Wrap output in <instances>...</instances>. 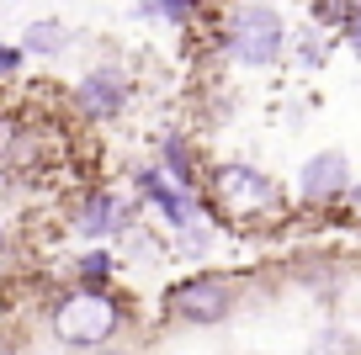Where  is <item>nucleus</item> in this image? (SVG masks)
Masks as SVG:
<instances>
[{
  "mask_svg": "<svg viewBox=\"0 0 361 355\" xmlns=\"http://www.w3.org/2000/svg\"><path fill=\"white\" fill-rule=\"evenodd\" d=\"M287 48V22L276 6H266V0H245V6H234L224 22V54L234 58V64L245 69H271L276 58H282Z\"/></svg>",
  "mask_w": 361,
  "mask_h": 355,
  "instance_id": "1",
  "label": "nucleus"
},
{
  "mask_svg": "<svg viewBox=\"0 0 361 355\" xmlns=\"http://www.w3.org/2000/svg\"><path fill=\"white\" fill-rule=\"evenodd\" d=\"M117 329H123V313L102 292H69L64 302H54V334L69 350H102Z\"/></svg>",
  "mask_w": 361,
  "mask_h": 355,
  "instance_id": "2",
  "label": "nucleus"
},
{
  "mask_svg": "<svg viewBox=\"0 0 361 355\" xmlns=\"http://www.w3.org/2000/svg\"><path fill=\"white\" fill-rule=\"evenodd\" d=\"M234 297H239L234 281L202 270V276H186L165 292V313H176L180 323H224L234 313Z\"/></svg>",
  "mask_w": 361,
  "mask_h": 355,
  "instance_id": "3",
  "label": "nucleus"
},
{
  "mask_svg": "<svg viewBox=\"0 0 361 355\" xmlns=\"http://www.w3.org/2000/svg\"><path fill=\"white\" fill-rule=\"evenodd\" d=\"M213 197L224 201L228 212L250 218V212H266V207H276V201H282V191L271 186V175H266V170L228 159V165H218V170H213Z\"/></svg>",
  "mask_w": 361,
  "mask_h": 355,
  "instance_id": "4",
  "label": "nucleus"
},
{
  "mask_svg": "<svg viewBox=\"0 0 361 355\" xmlns=\"http://www.w3.org/2000/svg\"><path fill=\"white\" fill-rule=\"evenodd\" d=\"M75 101H80V111H85L90 123H112L128 106V75L117 64H96L90 75H80Z\"/></svg>",
  "mask_w": 361,
  "mask_h": 355,
  "instance_id": "5",
  "label": "nucleus"
},
{
  "mask_svg": "<svg viewBox=\"0 0 361 355\" xmlns=\"http://www.w3.org/2000/svg\"><path fill=\"white\" fill-rule=\"evenodd\" d=\"M298 191H303V201H340V197H350V159L340 154V149L308 154L303 170H298Z\"/></svg>",
  "mask_w": 361,
  "mask_h": 355,
  "instance_id": "6",
  "label": "nucleus"
},
{
  "mask_svg": "<svg viewBox=\"0 0 361 355\" xmlns=\"http://www.w3.org/2000/svg\"><path fill=\"white\" fill-rule=\"evenodd\" d=\"M128 218H133V207H128L117 191H90V197L80 201V212H75V228L85 233V239H106V233H123Z\"/></svg>",
  "mask_w": 361,
  "mask_h": 355,
  "instance_id": "7",
  "label": "nucleus"
},
{
  "mask_svg": "<svg viewBox=\"0 0 361 355\" xmlns=\"http://www.w3.org/2000/svg\"><path fill=\"white\" fill-rule=\"evenodd\" d=\"M138 191L165 212L170 228H186V223H192V201H186V191H180L165 170H138Z\"/></svg>",
  "mask_w": 361,
  "mask_h": 355,
  "instance_id": "8",
  "label": "nucleus"
},
{
  "mask_svg": "<svg viewBox=\"0 0 361 355\" xmlns=\"http://www.w3.org/2000/svg\"><path fill=\"white\" fill-rule=\"evenodd\" d=\"M69 43H75V32H69L64 22H54V16H37V22L22 32V48H27V58H59Z\"/></svg>",
  "mask_w": 361,
  "mask_h": 355,
  "instance_id": "9",
  "label": "nucleus"
},
{
  "mask_svg": "<svg viewBox=\"0 0 361 355\" xmlns=\"http://www.w3.org/2000/svg\"><path fill=\"white\" fill-rule=\"evenodd\" d=\"M159 159H165V170H170V180H176V186L180 191H197L192 186V159H186V144H180V138L176 133H165V138H159Z\"/></svg>",
  "mask_w": 361,
  "mask_h": 355,
  "instance_id": "10",
  "label": "nucleus"
},
{
  "mask_svg": "<svg viewBox=\"0 0 361 355\" xmlns=\"http://www.w3.org/2000/svg\"><path fill=\"white\" fill-rule=\"evenodd\" d=\"M202 0H138V16H154V22H192Z\"/></svg>",
  "mask_w": 361,
  "mask_h": 355,
  "instance_id": "11",
  "label": "nucleus"
},
{
  "mask_svg": "<svg viewBox=\"0 0 361 355\" xmlns=\"http://www.w3.org/2000/svg\"><path fill=\"white\" fill-rule=\"evenodd\" d=\"M361 16V0H314V22L319 27H350Z\"/></svg>",
  "mask_w": 361,
  "mask_h": 355,
  "instance_id": "12",
  "label": "nucleus"
},
{
  "mask_svg": "<svg viewBox=\"0 0 361 355\" xmlns=\"http://www.w3.org/2000/svg\"><path fill=\"white\" fill-rule=\"evenodd\" d=\"M75 276L85 281V287H80V292H90V287H102V281L112 276V255H102V249H90V255H80Z\"/></svg>",
  "mask_w": 361,
  "mask_h": 355,
  "instance_id": "13",
  "label": "nucleus"
},
{
  "mask_svg": "<svg viewBox=\"0 0 361 355\" xmlns=\"http://www.w3.org/2000/svg\"><path fill=\"white\" fill-rule=\"evenodd\" d=\"M293 54H298V64H303V69H319V64H324V37H319V32H298L293 37Z\"/></svg>",
  "mask_w": 361,
  "mask_h": 355,
  "instance_id": "14",
  "label": "nucleus"
},
{
  "mask_svg": "<svg viewBox=\"0 0 361 355\" xmlns=\"http://www.w3.org/2000/svg\"><path fill=\"white\" fill-rule=\"evenodd\" d=\"M22 64H27V48H22V43H0V80L16 75Z\"/></svg>",
  "mask_w": 361,
  "mask_h": 355,
  "instance_id": "15",
  "label": "nucleus"
},
{
  "mask_svg": "<svg viewBox=\"0 0 361 355\" xmlns=\"http://www.w3.org/2000/svg\"><path fill=\"white\" fill-rule=\"evenodd\" d=\"M345 48H350V54L361 58V16H356V22H350V27H345Z\"/></svg>",
  "mask_w": 361,
  "mask_h": 355,
  "instance_id": "16",
  "label": "nucleus"
},
{
  "mask_svg": "<svg viewBox=\"0 0 361 355\" xmlns=\"http://www.w3.org/2000/svg\"><path fill=\"white\" fill-rule=\"evenodd\" d=\"M350 207H356V212H361V186H350Z\"/></svg>",
  "mask_w": 361,
  "mask_h": 355,
  "instance_id": "17",
  "label": "nucleus"
},
{
  "mask_svg": "<svg viewBox=\"0 0 361 355\" xmlns=\"http://www.w3.org/2000/svg\"><path fill=\"white\" fill-rule=\"evenodd\" d=\"M0 249H6V228H0Z\"/></svg>",
  "mask_w": 361,
  "mask_h": 355,
  "instance_id": "18",
  "label": "nucleus"
},
{
  "mask_svg": "<svg viewBox=\"0 0 361 355\" xmlns=\"http://www.w3.org/2000/svg\"><path fill=\"white\" fill-rule=\"evenodd\" d=\"M102 355H112V350H102Z\"/></svg>",
  "mask_w": 361,
  "mask_h": 355,
  "instance_id": "19",
  "label": "nucleus"
}]
</instances>
